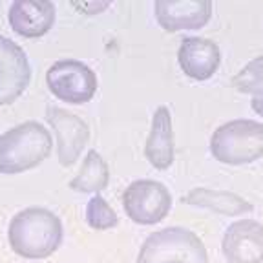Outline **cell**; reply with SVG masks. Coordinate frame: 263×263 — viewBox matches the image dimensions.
<instances>
[{"label":"cell","instance_id":"6da1fadb","mask_svg":"<svg viewBox=\"0 0 263 263\" xmlns=\"http://www.w3.org/2000/svg\"><path fill=\"white\" fill-rule=\"evenodd\" d=\"M8 241L15 254L26 259H44L62 243V221L42 206H29L15 214L8 227Z\"/></svg>","mask_w":263,"mask_h":263},{"label":"cell","instance_id":"7a4b0ae2","mask_svg":"<svg viewBox=\"0 0 263 263\" xmlns=\"http://www.w3.org/2000/svg\"><path fill=\"white\" fill-rule=\"evenodd\" d=\"M53 141L44 124L26 121L0 136V174L16 176L35 168L51 154Z\"/></svg>","mask_w":263,"mask_h":263},{"label":"cell","instance_id":"3957f363","mask_svg":"<svg viewBox=\"0 0 263 263\" xmlns=\"http://www.w3.org/2000/svg\"><path fill=\"white\" fill-rule=\"evenodd\" d=\"M210 154L230 166L251 164L263 157V123L254 119H234L214 130Z\"/></svg>","mask_w":263,"mask_h":263},{"label":"cell","instance_id":"277c9868","mask_svg":"<svg viewBox=\"0 0 263 263\" xmlns=\"http://www.w3.org/2000/svg\"><path fill=\"white\" fill-rule=\"evenodd\" d=\"M137 263H209L205 243L185 227H166L143 241Z\"/></svg>","mask_w":263,"mask_h":263},{"label":"cell","instance_id":"5b68a950","mask_svg":"<svg viewBox=\"0 0 263 263\" xmlns=\"http://www.w3.org/2000/svg\"><path fill=\"white\" fill-rule=\"evenodd\" d=\"M46 84L62 103L84 104L91 101L97 91V75L84 62L62 59L48 68Z\"/></svg>","mask_w":263,"mask_h":263},{"label":"cell","instance_id":"8992f818","mask_svg":"<svg viewBox=\"0 0 263 263\" xmlns=\"http://www.w3.org/2000/svg\"><path fill=\"white\" fill-rule=\"evenodd\" d=\"M123 206L126 216L137 225H156L172 209L170 190L154 179H137L124 189Z\"/></svg>","mask_w":263,"mask_h":263},{"label":"cell","instance_id":"52a82bcc","mask_svg":"<svg viewBox=\"0 0 263 263\" xmlns=\"http://www.w3.org/2000/svg\"><path fill=\"white\" fill-rule=\"evenodd\" d=\"M31 82V64L26 51L0 35V106L15 103Z\"/></svg>","mask_w":263,"mask_h":263},{"label":"cell","instance_id":"ba28073f","mask_svg":"<svg viewBox=\"0 0 263 263\" xmlns=\"http://www.w3.org/2000/svg\"><path fill=\"white\" fill-rule=\"evenodd\" d=\"M46 119L57 136V157L62 166H71L90 139V126L82 117L59 106H48Z\"/></svg>","mask_w":263,"mask_h":263},{"label":"cell","instance_id":"9c48e42d","mask_svg":"<svg viewBox=\"0 0 263 263\" xmlns=\"http://www.w3.org/2000/svg\"><path fill=\"white\" fill-rule=\"evenodd\" d=\"M156 21L164 31H194L209 24L212 2L209 0H157L154 4Z\"/></svg>","mask_w":263,"mask_h":263},{"label":"cell","instance_id":"30bf717a","mask_svg":"<svg viewBox=\"0 0 263 263\" xmlns=\"http://www.w3.org/2000/svg\"><path fill=\"white\" fill-rule=\"evenodd\" d=\"M229 263H263V225L254 219H239L227 227L221 239Z\"/></svg>","mask_w":263,"mask_h":263},{"label":"cell","instance_id":"8fae6325","mask_svg":"<svg viewBox=\"0 0 263 263\" xmlns=\"http://www.w3.org/2000/svg\"><path fill=\"white\" fill-rule=\"evenodd\" d=\"M177 62L186 77L194 81H206L218 71L221 64V51L210 39L185 37L177 49Z\"/></svg>","mask_w":263,"mask_h":263},{"label":"cell","instance_id":"7c38bea8","mask_svg":"<svg viewBox=\"0 0 263 263\" xmlns=\"http://www.w3.org/2000/svg\"><path fill=\"white\" fill-rule=\"evenodd\" d=\"M55 4L49 0H16L9 8V24L24 39H39L55 22Z\"/></svg>","mask_w":263,"mask_h":263},{"label":"cell","instance_id":"4fadbf2b","mask_svg":"<svg viewBox=\"0 0 263 263\" xmlns=\"http://www.w3.org/2000/svg\"><path fill=\"white\" fill-rule=\"evenodd\" d=\"M144 157L157 170H166L172 166L176 146H174L172 115L166 106H159L154 111L150 136L144 144Z\"/></svg>","mask_w":263,"mask_h":263},{"label":"cell","instance_id":"5bb4252c","mask_svg":"<svg viewBox=\"0 0 263 263\" xmlns=\"http://www.w3.org/2000/svg\"><path fill=\"white\" fill-rule=\"evenodd\" d=\"M183 201L197 209H209L212 212L227 214V216H241V214L254 210V205L247 201L245 197L234 192H227V190L194 189L183 197Z\"/></svg>","mask_w":263,"mask_h":263},{"label":"cell","instance_id":"9a60e30c","mask_svg":"<svg viewBox=\"0 0 263 263\" xmlns=\"http://www.w3.org/2000/svg\"><path fill=\"white\" fill-rule=\"evenodd\" d=\"M110 183V170L106 161L97 150H90L82 161L77 176L70 181V189L82 194H97Z\"/></svg>","mask_w":263,"mask_h":263},{"label":"cell","instance_id":"2e32d148","mask_svg":"<svg viewBox=\"0 0 263 263\" xmlns=\"http://www.w3.org/2000/svg\"><path fill=\"white\" fill-rule=\"evenodd\" d=\"M232 84L241 93L252 95V110L263 117V55L252 59L232 79Z\"/></svg>","mask_w":263,"mask_h":263},{"label":"cell","instance_id":"e0dca14e","mask_svg":"<svg viewBox=\"0 0 263 263\" xmlns=\"http://www.w3.org/2000/svg\"><path fill=\"white\" fill-rule=\"evenodd\" d=\"M86 221L95 230H110L119 225L117 212L101 196L91 197L86 206Z\"/></svg>","mask_w":263,"mask_h":263},{"label":"cell","instance_id":"ac0fdd59","mask_svg":"<svg viewBox=\"0 0 263 263\" xmlns=\"http://www.w3.org/2000/svg\"><path fill=\"white\" fill-rule=\"evenodd\" d=\"M71 6L75 9H79L81 13H84V15H97L99 11L108 8L110 2H81V4L79 2H71Z\"/></svg>","mask_w":263,"mask_h":263}]
</instances>
